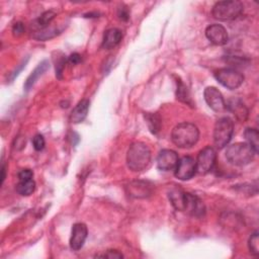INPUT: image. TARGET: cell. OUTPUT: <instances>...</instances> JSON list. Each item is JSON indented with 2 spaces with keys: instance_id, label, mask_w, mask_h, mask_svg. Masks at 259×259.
Returning <instances> with one entry per match:
<instances>
[{
  "instance_id": "obj_15",
  "label": "cell",
  "mask_w": 259,
  "mask_h": 259,
  "mask_svg": "<svg viewBox=\"0 0 259 259\" xmlns=\"http://www.w3.org/2000/svg\"><path fill=\"white\" fill-rule=\"evenodd\" d=\"M226 108H228V110L231 111L241 122L246 121L249 111L241 99L231 98L226 104Z\"/></svg>"
},
{
  "instance_id": "obj_31",
  "label": "cell",
  "mask_w": 259,
  "mask_h": 259,
  "mask_svg": "<svg viewBox=\"0 0 259 259\" xmlns=\"http://www.w3.org/2000/svg\"><path fill=\"white\" fill-rule=\"evenodd\" d=\"M117 16L120 20L122 21H127L130 18V12L128 9L126 7H119L118 11H117Z\"/></svg>"
},
{
  "instance_id": "obj_7",
  "label": "cell",
  "mask_w": 259,
  "mask_h": 259,
  "mask_svg": "<svg viewBox=\"0 0 259 259\" xmlns=\"http://www.w3.org/2000/svg\"><path fill=\"white\" fill-rule=\"evenodd\" d=\"M217 153L214 149L210 146H207L199 151L197 155L196 162V172L199 174H206L210 172L215 164Z\"/></svg>"
},
{
  "instance_id": "obj_14",
  "label": "cell",
  "mask_w": 259,
  "mask_h": 259,
  "mask_svg": "<svg viewBox=\"0 0 259 259\" xmlns=\"http://www.w3.org/2000/svg\"><path fill=\"white\" fill-rule=\"evenodd\" d=\"M184 211L196 218H200L205 213V205L202 200L195 194L186 192V201Z\"/></svg>"
},
{
  "instance_id": "obj_26",
  "label": "cell",
  "mask_w": 259,
  "mask_h": 259,
  "mask_svg": "<svg viewBox=\"0 0 259 259\" xmlns=\"http://www.w3.org/2000/svg\"><path fill=\"white\" fill-rule=\"evenodd\" d=\"M46 141L42 135L37 134L32 138V146L35 151H41L45 148Z\"/></svg>"
},
{
  "instance_id": "obj_10",
  "label": "cell",
  "mask_w": 259,
  "mask_h": 259,
  "mask_svg": "<svg viewBox=\"0 0 259 259\" xmlns=\"http://www.w3.org/2000/svg\"><path fill=\"white\" fill-rule=\"evenodd\" d=\"M178 161V154L175 151L164 149L158 154L157 167L162 171H171L176 168Z\"/></svg>"
},
{
  "instance_id": "obj_19",
  "label": "cell",
  "mask_w": 259,
  "mask_h": 259,
  "mask_svg": "<svg viewBox=\"0 0 259 259\" xmlns=\"http://www.w3.org/2000/svg\"><path fill=\"white\" fill-rule=\"evenodd\" d=\"M49 67H50L49 61L45 60V61L40 62L35 67V69L30 73V75L27 77V79H26V81L24 83V89L26 91H28L33 86V84L36 82V80L49 69Z\"/></svg>"
},
{
  "instance_id": "obj_28",
  "label": "cell",
  "mask_w": 259,
  "mask_h": 259,
  "mask_svg": "<svg viewBox=\"0 0 259 259\" xmlns=\"http://www.w3.org/2000/svg\"><path fill=\"white\" fill-rule=\"evenodd\" d=\"M33 172L30 169H22L18 172V180H29L32 179Z\"/></svg>"
},
{
  "instance_id": "obj_12",
  "label": "cell",
  "mask_w": 259,
  "mask_h": 259,
  "mask_svg": "<svg viewBox=\"0 0 259 259\" xmlns=\"http://www.w3.org/2000/svg\"><path fill=\"white\" fill-rule=\"evenodd\" d=\"M127 194L134 198H146L153 192V185L146 181L135 180L126 185Z\"/></svg>"
},
{
  "instance_id": "obj_1",
  "label": "cell",
  "mask_w": 259,
  "mask_h": 259,
  "mask_svg": "<svg viewBox=\"0 0 259 259\" xmlns=\"http://www.w3.org/2000/svg\"><path fill=\"white\" fill-rule=\"evenodd\" d=\"M151 161L150 148L143 142L133 143L126 153V164L130 170L140 172L145 170Z\"/></svg>"
},
{
  "instance_id": "obj_33",
  "label": "cell",
  "mask_w": 259,
  "mask_h": 259,
  "mask_svg": "<svg viewBox=\"0 0 259 259\" xmlns=\"http://www.w3.org/2000/svg\"><path fill=\"white\" fill-rule=\"evenodd\" d=\"M1 173H2V175H1V183L3 184L4 179H5V166L4 165H2V167H1Z\"/></svg>"
},
{
  "instance_id": "obj_20",
  "label": "cell",
  "mask_w": 259,
  "mask_h": 259,
  "mask_svg": "<svg viewBox=\"0 0 259 259\" xmlns=\"http://www.w3.org/2000/svg\"><path fill=\"white\" fill-rule=\"evenodd\" d=\"M145 119H146V122H147V125H148L150 132L153 135H156L160 132L162 121H161L160 116L157 113L147 112V113H145Z\"/></svg>"
},
{
  "instance_id": "obj_29",
  "label": "cell",
  "mask_w": 259,
  "mask_h": 259,
  "mask_svg": "<svg viewBox=\"0 0 259 259\" xmlns=\"http://www.w3.org/2000/svg\"><path fill=\"white\" fill-rule=\"evenodd\" d=\"M96 257H103V258H122L123 255L117 250H107L103 255H96Z\"/></svg>"
},
{
  "instance_id": "obj_5",
  "label": "cell",
  "mask_w": 259,
  "mask_h": 259,
  "mask_svg": "<svg viewBox=\"0 0 259 259\" xmlns=\"http://www.w3.org/2000/svg\"><path fill=\"white\" fill-rule=\"evenodd\" d=\"M234 134V122L230 117H221L213 127V143L218 149H223L231 141Z\"/></svg>"
},
{
  "instance_id": "obj_24",
  "label": "cell",
  "mask_w": 259,
  "mask_h": 259,
  "mask_svg": "<svg viewBox=\"0 0 259 259\" xmlns=\"http://www.w3.org/2000/svg\"><path fill=\"white\" fill-rule=\"evenodd\" d=\"M176 96H177V99H179L180 101L186 103V104H189L192 106V102H191V99H190V96H189V92L187 90V87L179 80L177 82V91H176Z\"/></svg>"
},
{
  "instance_id": "obj_16",
  "label": "cell",
  "mask_w": 259,
  "mask_h": 259,
  "mask_svg": "<svg viewBox=\"0 0 259 259\" xmlns=\"http://www.w3.org/2000/svg\"><path fill=\"white\" fill-rule=\"evenodd\" d=\"M168 197L172 206L179 211H184L185 201H186V192L179 187H172L168 191Z\"/></svg>"
},
{
  "instance_id": "obj_32",
  "label": "cell",
  "mask_w": 259,
  "mask_h": 259,
  "mask_svg": "<svg viewBox=\"0 0 259 259\" xmlns=\"http://www.w3.org/2000/svg\"><path fill=\"white\" fill-rule=\"evenodd\" d=\"M68 62L72 65H77L81 62V56L77 53H74V54H71L70 57L68 58Z\"/></svg>"
},
{
  "instance_id": "obj_4",
  "label": "cell",
  "mask_w": 259,
  "mask_h": 259,
  "mask_svg": "<svg viewBox=\"0 0 259 259\" xmlns=\"http://www.w3.org/2000/svg\"><path fill=\"white\" fill-rule=\"evenodd\" d=\"M243 3L238 0H226L217 2L211 10L212 16L222 21L236 19L243 12Z\"/></svg>"
},
{
  "instance_id": "obj_3",
  "label": "cell",
  "mask_w": 259,
  "mask_h": 259,
  "mask_svg": "<svg viewBox=\"0 0 259 259\" xmlns=\"http://www.w3.org/2000/svg\"><path fill=\"white\" fill-rule=\"evenodd\" d=\"M253 148L247 143H235L226 150V159L235 166H245L249 164L255 155Z\"/></svg>"
},
{
  "instance_id": "obj_17",
  "label": "cell",
  "mask_w": 259,
  "mask_h": 259,
  "mask_svg": "<svg viewBox=\"0 0 259 259\" xmlns=\"http://www.w3.org/2000/svg\"><path fill=\"white\" fill-rule=\"evenodd\" d=\"M90 102L88 99H82L77 103V105L73 108L71 114H70V120L73 123H80L82 122L85 117L87 116L88 110H89Z\"/></svg>"
},
{
  "instance_id": "obj_2",
  "label": "cell",
  "mask_w": 259,
  "mask_h": 259,
  "mask_svg": "<svg viewBox=\"0 0 259 259\" xmlns=\"http://www.w3.org/2000/svg\"><path fill=\"white\" fill-rule=\"evenodd\" d=\"M199 139L198 127L191 122L178 123L171 133L172 142L182 149H188L194 146Z\"/></svg>"
},
{
  "instance_id": "obj_21",
  "label": "cell",
  "mask_w": 259,
  "mask_h": 259,
  "mask_svg": "<svg viewBox=\"0 0 259 259\" xmlns=\"http://www.w3.org/2000/svg\"><path fill=\"white\" fill-rule=\"evenodd\" d=\"M16 192L22 196H28L30 194H32V192L35 189V182L33 181V179H29V180H22V181H18V183L15 186Z\"/></svg>"
},
{
  "instance_id": "obj_18",
  "label": "cell",
  "mask_w": 259,
  "mask_h": 259,
  "mask_svg": "<svg viewBox=\"0 0 259 259\" xmlns=\"http://www.w3.org/2000/svg\"><path fill=\"white\" fill-rule=\"evenodd\" d=\"M122 38V32L118 28H109L104 32L102 48L109 50L116 47Z\"/></svg>"
},
{
  "instance_id": "obj_9",
  "label": "cell",
  "mask_w": 259,
  "mask_h": 259,
  "mask_svg": "<svg viewBox=\"0 0 259 259\" xmlns=\"http://www.w3.org/2000/svg\"><path fill=\"white\" fill-rule=\"evenodd\" d=\"M204 100L207 103V105L215 112H222L226 109V102L223 97V94L221 91L213 87L209 86L204 89L203 92Z\"/></svg>"
},
{
  "instance_id": "obj_25",
  "label": "cell",
  "mask_w": 259,
  "mask_h": 259,
  "mask_svg": "<svg viewBox=\"0 0 259 259\" xmlns=\"http://www.w3.org/2000/svg\"><path fill=\"white\" fill-rule=\"evenodd\" d=\"M258 232L253 233L248 241V247L250 250V253L254 256H257L259 254V236Z\"/></svg>"
},
{
  "instance_id": "obj_27",
  "label": "cell",
  "mask_w": 259,
  "mask_h": 259,
  "mask_svg": "<svg viewBox=\"0 0 259 259\" xmlns=\"http://www.w3.org/2000/svg\"><path fill=\"white\" fill-rule=\"evenodd\" d=\"M65 64H66V58L64 56L59 58V60L56 63V76L59 79L62 78V74H63V70L65 68Z\"/></svg>"
},
{
  "instance_id": "obj_22",
  "label": "cell",
  "mask_w": 259,
  "mask_h": 259,
  "mask_svg": "<svg viewBox=\"0 0 259 259\" xmlns=\"http://www.w3.org/2000/svg\"><path fill=\"white\" fill-rule=\"evenodd\" d=\"M244 137L246 139V143L249 144L255 153H258L259 150V133L256 128L253 127H247L244 132Z\"/></svg>"
},
{
  "instance_id": "obj_8",
  "label": "cell",
  "mask_w": 259,
  "mask_h": 259,
  "mask_svg": "<svg viewBox=\"0 0 259 259\" xmlns=\"http://www.w3.org/2000/svg\"><path fill=\"white\" fill-rule=\"evenodd\" d=\"M174 170L175 176L179 180H189L194 176L196 172V162L192 157L184 156L178 161L177 166Z\"/></svg>"
},
{
  "instance_id": "obj_30",
  "label": "cell",
  "mask_w": 259,
  "mask_h": 259,
  "mask_svg": "<svg viewBox=\"0 0 259 259\" xmlns=\"http://www.w3.org/2000/svg\"><path fill=\"white\" fill-rule=\"evenodd\" d=\"M25 28L22 22H15L12 26V33L14 36H20L21 34H23Z\"/></svg>"
},
{
  "instance_id": "obj_11",
  "label": "cell",
  "mask_w": 259,
  "mask_h": 259,
  "mask_svg": "<svg viewBox=\"0 0 259 259\" xmlns=\"http://www.w3.org/2000/svg\"><path fill=\"white\" fill-rule=\"evenodd\" d=\"M88 230L85 224L83 223H76L72 227L71 238H70V247L74 251L80 250L87 238Z\"/></svg>"
},
{
  "instance_id": "obj_6",
  "label": "cell",
  "mask_w": 259,
  "mask_h": 259,
  "mask_svg": "<svg viewBox=\"0 0 259 259\" xmlns=\"http://www.w3.org/2000/svg\"><path fill=\"white\" fill-rule=\"evenodd\" d=\"M214 78L224 87L234 90L240 87L244 81V76L239 71L232 68H221L214 72Z\"/></svg>"
},
{
  "instance_id": "obj_23",
  "label": "cell",
  "mask_w": 259,
  "mask_h": 259,
  "mask_svg": "<svg viewBox=\"0 0 259 259\" xmlns=\"http://www.w3.org/2000/svg\"><path fill=\"white\" fill-rule=\"evenodd\" d=\"M56 12L54 10H48L44 12L36 20H35V26L38 29H46L48 25L51 23V21L55 18Z\"/></svg>"
},
{
  "instance_id": "obj_13",
  "label": "cell",
  "mask_w": 259,
  "mask_h": 259,
  "mask_svg": "<svg viewBox=\"0 0 259 259\" xmlns=\"http://www.w3.org/2000/svg\"><path fill=\"white\" fill-rule=\"evenodd\" d=\"M205 36L214 46H224L228 42L229 36L226 28L221 24H210L205 29Z\"/></svg>"
}]
</instances>
